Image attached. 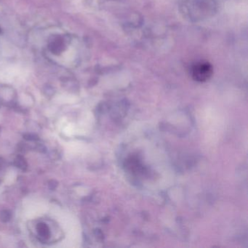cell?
Returning <instances> with one entry per match:
<instances>
[{
	"mask_svg": "<svg viewBox=\"0 0 248 248\" xmlns=\"http://www.w3.org/2000/svg\"><path fill=\"white\" fill-rule=\"evenodd\" d=\"M39 234L43 237H47L49 235V230L47 226L44 223H40L37 226Z\"/></svg>",
	"mask_w": 248,
	"mask_h": 248,
	"instance_id": "obj_2",
	"label": "cell"
},
{
	"mask_svg": "<svg viewBox=\"0 0 248 248\" xmlns=\"http://www.w3.org/2000/svg\"><path fill=\"white\" fill-rule=\"evenodd\" d=\"M11 213H10L9 211H7V210H4V211H2L1 214H0V218L4 222L8 221L10 218H11Z\"/></svg>",
	"mask_w": 248,
	"mask_h": 248,
	"instance_id": "obj_3",
	"label": "cell"
},
{
	"mask_svg": "<svg viewBox=\"0 0 248 248\" xmlns=\"http://www.w3.org/2000/svg\"><path fill=\"white\" fill-rule=\"evenodd\" d=\"M213 74V67L207 62H200L194 65L192 69L193 79L197 82H205Z\"/></svg>",
	"mask_w": 248,
	"mask_h": 248,
	"instance_id": "obj_1",
	"label": "cell"
},
{
	"mask_svg": "<svg viewBox=\"0 0 248 248\" xmlns=\"http://www.w3.org/2000/svg\"><path fill=\"white\" fill-rule=\"evenodd\" d=\"M16 163L17 166L18 168H21V169H24V168H26L27 165H26L25 160L22 159V158H18L16 161Z\"/></svg>",
	"mask_w": 248,
	"mask_h": 248,
	"instance_id": "obj_4",
	"label": "cell"
}]
</instances>
